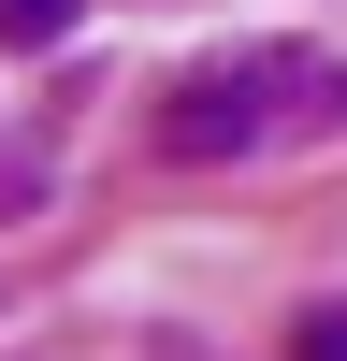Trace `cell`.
<instances>
[{"label":"cell","instance_id":"3","mask_svg":"<svg viewBox=\"0 0 347 361\" xmlns=\"http://www.w3.org/2000/svg\"><path fill=\"white\" fill-rule=\"evenodd\" d=\"M289 361H347V304H304V318H289Z\"/></svg>","mask_w":347,"mask_h":361},{"label":"cell","instance_id":"2","mask_svg":"<svg viewBox=\"0 0 347 361\" xmlns=\"http://www.w3.org/2000/svg\"><path fill=\"white\" fill-rule=\"evenodd\" d=\"M73 15H87V0H0V44H58Z\"/></svg>","mask_w":347,"mask_h":361},{"label":"cell","instance_id":"1","mask_svg":"<svg viewBox=\"0 0 347 361\" xmlns=\"http://www.w3.org/2000/svg\"><path fill=\"white\" fill-rule=\"evenodd\" d=\"M260 116H275V73H188V87H174V102H159V159H246V145H260Z\"/></svg>","mask_w":347,"mask_h":361}]
</instances>
